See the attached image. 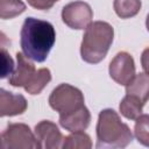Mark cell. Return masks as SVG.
<instances>
[{
  "mask_svg": "<svg viewBox=\"0 0 149 149\" xmlns=\"http://www.w3.org/2000/svg\"><path fill=\"white\" fill-rule=\"evenodd\" d=\"M91 122V114L86 106L69 113L59 115V125L69 132H81L85 130Z\"/></svg>",
  "mask_w": 149,
  "mask_h": 149,
  "instance_id": "obj_11",
  "label": "cell"
},
{
  "mask_svg": "<svg viewBox=\"0 0 149 149\" xmlns=\"http://www.w3.org/2000/svg\"><path fill=\"white\" fill-rule=\"evenodd\" d=\"M5 149H41L35 133L24 123H9L1 134Z\"/></svg>",
  "mask_w": 149,
  "mask_h": 149,
  "instance_id": "obj_5",
  "label": "cell"
},
{
  "mask_svg": "<svg viewBox=\"0 0 149 149\" xmlns=\"http://www.w3.org/2000/svg\"><path fill=\"white\" fill-rule=\"evenodd\" d=\"M1 56H2V66H1V78H6L8 74L10 76L14 71V62L10 57V55H8V52L6 51L5 47H2V51H1Z\"/></svg>",
  "mask_w": 149,
  "mask_h": 149,
  "instance_id": "obj_19",
  "label": "cell"
},
{
  "mask_svg": "<svg viewBox=\"0 0 149 149\" xmlns=\"http://www.w3.org/2000/svg\"><path fill=\"white\" fill-rule=\"evenodd\" d=\"M51 80V72L47 68L38 69L33 76L31 80L23 87L29 94H40L43 88Z\"/></svg>",
  "mask_w": 149,
  "mask_h": 149,
  "instance_id": "obj_14",
  "label": "cell"
},
{
  "mask_svg": "<svg viewBox=\"0 0 149 149\" xmlns=\"http://www.w3.org/2000/svg\"><path fill=\"white\" fill-rule=\"evenodd\" d=\"M114 29L105 21H94L85 29L80 44V56L90 64L100 63L113 43Z\"/></svg>",
  "mask_w": 149,
  "mask_h": 149,
  "instance_id": "obj_3",
  "label": "cell"
},
{
  "mask_svg": "<svg viewBox=\"0 0 149 149\" xmlns=\"http://www.w3.org/2000/svg\"><path fill=\"white\" fill-rule=\"evenodd\" d=\"M146 27H147V30L149 31V13L147 15V20H146Z\"/></svg>",
  "mask_w": 149,
  "mask_h": 149,
  "instance_id": "obj_22",
  "label": "cell"
},
{
  "mask_svg": "<svg viewBox=\"0 0 149 149\" xmlns=\"http://www.w3.org/2000/svg\"><path fill=\"white\" fill-rule=\"evenodd\" d=\"M134 135L139 143L149 147V114H141L135 120Z\"/></svg>",
  "mask_w": 149,
  "mask_h": 149,
  "instance_id": "obj_18",
  "label": "cell"
},
{
  "mask_svg": "<svg viewBox=\"0 0 149 149\" xmlns=\"http://www.w3.org/2000/svg\"><path fill=\"white\" fill-rule=\"evenodd\" d=\"M35 135L40 143V148L57 149L62 148L63 135L57 125L49 120H42L35 126Z\"/></svg>",
  "mask_w": 149,
  "mask_h": 149,
  "instance_id": "obj_8",
  "label": "cell"
},
{
  "mask_svg": "<svg viewBox=\"0 0 149 149\" xmlns=\"http://www.w3.org/2000/svg\"><path fill=\"white\" fill-rule=\"evenodd\" d=\"M141 65L146 73L149 74V47L146 48L141 55Z\"/></svg>",
  "mask_w": 149,
  "mask_h": 149,
  "instance_id": "obj_21",
  "label": "cell"
},
{
  "mask_svg": "<svg viewBox=\"0 0 149 149\" xmlns=\"http://www.w3.org/2000/svg\"><path fill=\"white\" fill-rule=\"evenodd\" d=\"M49 105L59 115L69 114L85 106L84 95L79 88L63 83L52 90L49 97Z\"/></svg>",
  "mask_w": 149,
  "mask_h": 149,
  "instance_id": "obj_4",
  "label": "cell"
},
{
  "mask_svg": "<svg viewBox=\"0 0 149 149\" xmlns=\"http://www.w3.org/2000/svg\"><path fill=\"white\" fill-rule=\"evenodd\" d=\"M27 1H28L29 6H31L35 9L48 10L59 0H27Z\"/></svg>",
  "mask_w": 149,
  "mask_h": 149,
  "instance_id": "obj_20",
  "label": "cell"
},
{
  "mask_svg": "<svg viewBox=\"0 0 149 149\" xmlns=\"http://www.w3.org/2000/svg\"><path fill=\"white\" fill-rule=\"evenodd\" d=\"M126 94L140 99L143 104L149 100V74L141 72L126 85Z\"/></svg>",
  "mask_w": 149,
  "mask_h": 149,
  "instance_id": "obj_12",
  "label": "cell"
},
{
  "mask_svg": "<svg viewBox=\"0 0 149 149\" xmlns=\"http://www.w3.org/2000/svg\"><path fill=\"white\" fill-rule=\"evenodd\" d=\"M93 12L91 6L84 1H73L62 9V20L71 29H86L92 23Z\"/></svg>",
  "mask_w": 149,
  "mask_h": 149,
  "instance_id": "obj_6",
  "label": "cell"
},
{
  "mask_svg": "<svg viewBox=\"0 0 149 149\" xmlns=\"http://www.w3.org/2000/svg\"><path fill=\"white\" fill-rule=\"evenodd\" d=\"M16 68L8 77V83L14 87H24L36 72L35 65L23 52H16Z\"/></svg>",
  "mask_w": 149,
  "mask_h": 149,
  "instance_id": "obj_9",
  "label": "cell"
},
{
  "mask_svg": "<svg viewBox=\"0 0 149 149\" xmlns=\"http://www.w3.org/2000/svg\"><path fill=\"white\" fill-rule=\"evenodd\" d=\"M26 10L22 0H0V17L2 20L13 19Z\"/></svg>",
  "mask_w": 149,
  "mask_h": 149,
  "instance_id": "obj_17",
  "label": "cell"
},
{
  "mask_svg": "<svg viewBox=\"0 0 149 149\" xmlns=\"http://www.w3.org/2000/svg\"><path fill=\"white\" fill-rule=\"evenodd\" d=\"M95 130L97 148H126L133 141L130 128L112 108L102 109L99 113Z\"/></svg>",
  "mask_w": 149,
  "mask_h": 149,
  "instance_id": "obj_2",
  "label": "cell"
},
{
  "mask_svg": "<svg viewBox=\"0 0 149 149\" xmlns=\"http://www.w3.org/2000/svg\"><path fill=\"white\" fill-rule=\"evenodd\" d=\"M63 149H91L92 141L90 135L81 132H72L70 135L64 137L62 143Z\"/></svg>",
  "mask_w": 149,
  "mask_h": 149,
  "instance_id": "obj_15",
  "label": "cell"
},
{
  "mask_svg": "<svg viewBox=\"0 0 149 149\" xmlns=\"http://www.w3.org/2000/svg\"><path fill=\"white\" fill-rule=\"evenodd\" d=\"M28 102L22 94L8 92L3 88L0 90V115L15 116L23 114L27 111Z\"/></svg>",
  "mask_w": 149,
  "mask_h": 149,
  "instance_id": "obj_10",
  "label": "cell"
},
{
  "mask_svg": "<svg viewBox=\"0 0 149 149\" xmlns=\"http://www.w3.org/2000/svg\"><path fill=\"white\" fill-rule=\"evenodd\" d=\"M56 41L54 26L44 20L27 17L20 31L22 52L31 61L42 63L47 59Z\"/></svg>",
  "mask_w": 149,
  "mask_h": 149,
  "instance_id": "obj_1",
  "label": "cell"
},
{
  "mask_svg": "<svg viewBox=\"0 0 149 149\" xmlns=\"http://www.w3.org/2000/svg\"><path fill=\"white\" fill-rule=\"evenodd\" d=\"M144 105L146 104H143L140 99H137L133 95L126 94L119 105V109L126 119L136 120L142 114V109H143Z\"/></svg>",
  "mask_w": 149,
  "mask_h": 149,
  "instance_id": "obj_13",
  "label": "cell"
},
{
  "mask_svg": "<svg viewBox=\"0 0 149 149\" xmlns=\"http://www.w3.org/2000/svg\"><path fill=\"white\" fill-rule=\"evenodd\" d=\"M113 7L119 17L129 19L140 12L141 0H114Z\"/></svg>",
  "mask_w": 149,
  "mask_h": 149,
  "instance_id": "obj_16",
  "label": "cell"
},
{
  "mask_svg": "<svg viewBox=\"0 0 149 149\" xmlns=\"http://www.w3.org/2000/svg\"><path fill=\"white\" fill-rule=\"evenodd\" d=\"M108 72L115 83L126 86L136 74L134 58L126 51L118 52L109 63Z\"/></svg>",
  "mask_w": 149,
  "mask_h": 149,
  "instance_id": "obj_7",
  "label": "cell"
}]
</instances>
